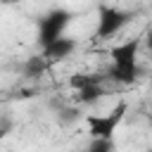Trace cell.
Instances as JSON below:
<instances>
[{
    "label": "cell",
    "instance_id": "6da1fadb",
    "mask_svg": "<svg viewBox=\"0 0 152 152\" xmlns=\"http://www.w3.org/2000/svg\"><path fill=\"white\" fill-rule=\"evenodd\" d=\"M138 48H140V40L138 38H131L121 45H114L112 48V71L109 76L124 86H131L138 76H140V66H138Z\"/></svg>",
    "mask_w": 152,
    "mask_h": 152
},
{
    "label": "cell",
    "instance_id": "7a4b0ae2",
    "mask_svg": "<svg viewBox=\"0 0 152 152\" xmlns=\"http://www.w3.org/2000/svg\"><path fill=\"white\" fill-rule=\"evenodd\" d=\"M126 109H128V104L121 100V102H116V107H114L112 112H107V114H90V116L86 119L90 138H93V140H114V133H116L119 124H121L124 116H126Z\"/></svg>",
    "mask_w": 152,
    "mask_h": 152
},
{
    "label": "cell",
    "instance_id": "3957f363",
    "mask_svg": "<svg viewBox=\"0 0 152 152\" xmlns=\"http://www.w3.org/2000/svg\"><path fill=\"white\" fill-rule=\"evenodd\" d=\"M69 19H71V14H69L66 10H62V7L48 12V14L38 21V43H40V48H48L50 43H55L57 38H62Z\"/></svg>",
    "mask_w": 152,
    "mask_h": 152
},
{
    "label": "cell",
    "instance_id": "277c9868",
    "mask_svg": "<svg viewBox=\"0 0 152 152\" xmlns=\"http://www.w3.org/2000/svg\"><path fill=\"white\" fill-rule=\"evenodd\" d=\"M131 12L126 10H119V7H109V5H102L100 7V14H97V38H109L114 33H119L128 21H131Z\"/></svg>",
    "mask_w": 152,
    "mask_h": 152
},
{
    "label": "cell",
    "instance_id": "5b68a950",
    "mask_svg": "<svg viewBox=\"0 0 152 152\" xmlns=\"http://www.w3.org/2000/svg\"><path fill=\"white\" fill-rule=\"evenodd\" d=\"M74 50H76V40L62 36V38H57L55 43H50L48 48H43V57L48 59V64H50V62H62V59H66Z\"/></svg>",
    "mask_w": 152,
    "mask_h": 152
},
{
    "label": "cell",
    "instance_id": "8992f818",
    "mask_svg": "<svg viewBox=\"0 0 152 152\" xmlns=\"http://www.w3.org/2000/svg\"><path fill=\"white\" fill-rule=\"evenodd\" d=\"M24 76L26 78H40L43 74H45V69H48V59L43 57V52L40 55H31L26 62H24Z\"/></svg>",
    "mask_w": 152,
    "mask_h": 152
},
{
    "label": "cell",
    "instance_id": "52a82bcc",
    "mask_svg": "<svg viewBox=\"0 0 152 152\" xmlns=\"http://www.w3.org/2000/svg\"><path fill=\"white\" fill-rule=\"evenodd\" d=\"M69 86L76 93H81V90H86L90 86H102V76H97V74H74L69 78Z\"/></svg>",
    "mask_w": 152,
    "mask_h": 152
},
{
    "label": "cell",
    "instance_id": "ba28073f",
    "mask_svg": "<svg viewBox=\"0 0 152 152\" xmlns=\"http://www.w3.org/2000/svg\"><path fill=\"white\" fill-rule=\"evenodd\" d=\"M102 95H104V88H102V86H90V88H86V90L78 93V102H81V104H93V102H97Z\"/></svg>",
    "mask_w": 152,
    "mask_h": 152
},
{
    "label": "cell",
    "instance_id": "9c48e42d",
    "mask_svg": "<svg viewBox=\"0 0 152 152\" xmlns=\"http://www.w3.org/2000/svg\"><path fill=\"white\" fill-rule=\"evenodd\" d=\"M83 152H114V140H90Z\"/></svg>",
    "mask_w": 152,
    "mask_h": 152
},
{
    "label": "cell",
    "instance_id": "30bf717a",
    "mask_svg": "<svg viewBox=\"0 0 152 152\" xmlns=\"http://www.w3.org/2000/svg\"><path fill=\"white\" fill-rule=\"evenodd\" d=\"M57 114H59V121H64V124L78 119V109H74V107H64V109H59Z\"/></svg>",
    "mask_w": 152,
    "mask_h": 152
},
{
    "label": "cell",
    "instance_id": "8fae6325",
    "mask_svg": "<svg viewBox=\"0 0 152 152\" xmlns=\"http://www.w3.org/2000/svg\"><path fill=\"white\" fill-rule=\"evenodd\" d=\"M145 45L152 50V28H150V31H147V36H145Z\"/></svg>",
    "mask_w": 152,
    "mask_h": 152
},
{
    "label": "cell",
    "instance_id": "7c38bea8",
    "mask_svg": "<svg viewBox=\"0 0 152 152\" xmlns=\"http://www.w3.org/2000/svg\"><path fill=\"white\" fill-rule=\"evenodd\" d=\"M2 138H5V133H2V131H0V145H2Z\"/></svg>",
    "mask_w": 152,
    "mask_h": 152
},
{
    "label": "cell",
    "instance_id": "4fadbf2b",
    "mask_svg": "<svg viewBox=\"0 0 152 152\" xmlns=\"http://www.w3.org/2000/svg\"><path fill=\"white\" fill-rule=\"evenodd\" d=\"M145 152H152V147H150V150H145Z\"/></svg>",
    "mask_w": 152,
    "mask_h": 152
}]
</instances>
